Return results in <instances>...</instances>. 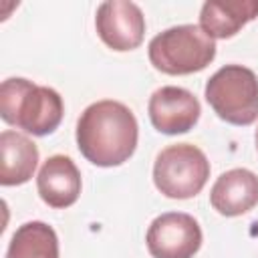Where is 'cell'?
<instances>
[{
	"instance_id": "obj_12",
	"label": "cell",
	"mask_w": 258,
	"mask_h": 258,
	"mask_svg": "<svg viewBox=\"0 0 258 258\" xmlns=\"http://www.w3.org/2000/svg\"><path fill=\"white\" fill-rule=\"evenodd\" d=\"M258 16V0H208L200 10V26L208 36L230 38Z\"/></svg>"
},
{
	"instance_id": "obj_4",
	"label": "cell",
	"mask_w": 258,
	"mask_h": 258,
	"mask_svg": "<svg viewBox=\"0 0 258 258\" xmlns=\"http://www.w3.org/2000/svg\"><path fill=\"white\" fill-rule=\"evenodd\" d=\"M204 97L214 113L230 125L246 127L258 119V77L248 67L218 69L208 79Z\"/></svg>"
},
{
	"instance_id": "obj_14",
	"label": "cell",
	"mask_w": 258,
	"mask_h": 258,
	"mask_svg": "<svg viewBox=\"0 0 258 258\" xmlns=\"http://www.w3.org/2000/svg\"><path fill=\"white\" fill-rule=\"evenodd\" d=\"M254 141H256V151H258V129H256V133H254Z\"/></svg>"
},
{
	"instance_id": "obj_1",
	"label": "cell",
	"mask_w": 258,
	"mask_h": 258,
	"mask_svg": "<svg viewBox=\"0 0 258 258\" xmlns=\"http://www.w3.org/2000/svg\"><path fill=\"white\" fill-rule=\"evenodd\" d=\"M77 147L99 167L125 163L137 149L139 125L133 111L113 99L91 103L77 121Z\"/></svg>"
},
{
	"instance_id": "obj_10",
	"label": "cell",
	"mask_w": 258,
	"mask_h": 258,
	"mask_svg": "<svg viewBox=\"0 0 258 258\" xmlns=\"http://www.w3.org/2000/svg\"><path fill=\"white\" fill-rule=\"evenodd\" d=\"M210 204L226 218L250 212L258 204V175L246 167L224 171L210 189Z\"/></svg>"
},
{
	"instance_id": "obj_13",
	"label": "cell",
	"mask_w": 258,
	"mask_h": 258,
	"mask_svg": "<svg viewBox=\"0 0 258 258\" xmlns=\"http://www.w3.org/2000/svg\"><path fill=\"white\" fill-rule=\"evenodd\" d=\"M6 258H58V236L54 228L40 220L18 226L10 238Z\"/></svg>"
},
{
	"instance_id": "obj_5",
	"label": "cell",
	"mask_w": 258,
	"mask_h": 258,
	"mask_svg": "<svg viewBox=\"0 0 258 258\" xmlns=\"http://www.w3.org/2000/svg\"><path fill=\"white\" fill-rule=\"evenodd\" d=\"M210 177L206 153L191 143H173L163 147L153 163L155 187L171 200H189L198 196Z\"/></svg>"
},
{
	"instance_id": "obj_2",
	"label": "cell",
	"mask_w": 258,
	"mask_h": 258,
	"mask_svg": "<svg viewBox=\"0 0 258 258\" xmlns=\"http://www.w3.org/2000/svg\"><path fill=\"white\" fill-rule=\"evenodd\" d=\"M64 115L62 97L52 87L34 85L22 77H10L0 87V117L30 135L52 133Z\"/></svg>"
},
{
	"instance_id": "obj_8",
	"label": "cell",
	"mask_w": 258,
	"mask_h": 258,
	"mask_svg": "<svg viewBox=\"0 0 258 258\" xmlns=\"http://www.w3.org/2000/svg\"><path fill=\"white\" fill-rule=\"evenodd\" d=\"M147 113L151 119V125L165 135H177V133H187L189 129L196 127L200 121V101L198 97L183 89V87H173L165 85L153 91L147 103Z\"/></svg>"
},
{
	"instance_id": "obj_11",
	"label": "cell",
	"mask_w": 258,
	"mask_h": 258,
	"mask_svg": "<svg viewBox=\"0 0 258 258\" xmlns=\"http://www.w3.org/2000/svg\"><path fill=\"white\" fill-rule=\"evenodd\" d=\"M38 165V147L36 143L12 129L0 133V183L20 185L26 183Z\"/></svg>"
},
{
	"instance_id": "obj_3",
	"label": "cell",
	"mask_w": 258,
	"mask_h": 258,
	"mask_svg": "<svg viewBox=\"0 0 258 258\" xmlns=\"http://www.w3.org/2000/svg\"><path fill=\"white\" fill-rule=\"evenodd\" d=\"M151 64L165 75H191L216 58V40L198 24H179L155 34L147 46Z\"/></svg>"
},
{
	"instance_id": "obj_6",
	"label": "cell",
	"mask_w": 258,
	"mask_h": 258,
	"mask_svg": "<svg viewBox=\"0 0 258 258\" xmlns=\"http://www.w3.org/2000/svg\"><path fill=\"white\" fill-rule=\"evenodd\" d=\"M202 228L185 212H165L157 216L145 236L147 250L153 258H194L202 248Z\"/></svg>"
},
{
	"instance_id": "obj_9",
	"label": "cell",
	"mask_w": 258,
	"mask_h": 258,
	"mask_svg": "<svg viewBox=\"0 0 258 258\" xmlns=\"http://www.w3.org/2000/svg\"><path fill=\"white\" fill-rule=\"evenodd\" d=\"M81 171L69 155H50L36 175V189L40 200L56 210L73 206L81 196Z\"/></svg>"
},
{
	"instance_id": "obj_7",
	"label": "cell",
	"mask_w": 258,
	"mask_h": 258,
	"mask_svg": "<svg viewBox=\"0 0 258 258\" xmlns=\"http://www.w3.org/2000/svg\"><path fill=\"white\" fill-rule=\"evenodd\" d=\"M99 38L117 52L137 48L145 36V16L135 2L109 0L99 4L95 14Z\"/></svg>"
}]
</instances>
